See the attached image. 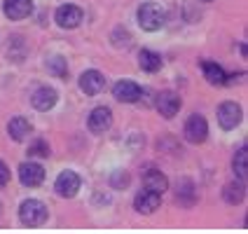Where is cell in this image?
<instances>
[{
  "mask_svg": "<svg viewBox=\"0 0 248 234\" xmlns=\"http://www.w3.org/2000/svg\"><path fill=\"white\" fill-rule=\"evenodd\" d=\"M164 21H166V14L159 5L143 2L138 7V24H140L143 31H159V28L164 26Z\"/></svg>",
  "mask_w": 248,
  "mask_h": 234,
  "instance_id": "6da1fadb",
  "label": "cell"
},
{
  "mask_svg": "<svg viewBox=\"0 0 248 234\" xmlns=\"http://www.w3.org/2000/svg\"><path fill=\"white\" fill-rule=\"evenodd\" d=\"M19 218L26 227H40L42 222L47 220V206L40 199H26L19 206Z\"/></svg>",
  "mask_w": 248,
  "mask_h": 234,
  "instance_id": "7a4b0ae2",
  "label": "cell"
},
{
  "mask_svg": "<svg viewBox=\"0 0 248 234\" xmlns=\"http://www.w3.org/2000/svg\"><path fill=\"white\" fill-rule=\"evenodd\" d=\"M206 136H208L206 120H204L202 115H190V120L185 122V138H187V143L199 145V143L206 140Z\"/></svg>",
  "mask_w": 248,
  "mask_h": 234,
  "instance_id": "3957f363",
  "label": "cell"
},
{
  "mask_svg": "<svg viewBox=\"0 0 248 234\" xmlns=\"http://www.w3.org/2000/svg\"><path fill=\"white\" fill-rule=\"evenodd\" d=\"M82 16L84 14L78 5H61L54 14L56 24H59L61 28H78L80 24H82Z\"/></svg>",
  "mask_w": 248,
  "mask_h": 234,
  "instance_id": "277c9868",
  "label": "cell"
},
{
  "mask_svg": "<svg viewBox=\"0 0 248 234\" xmlns=\"http://www.w3.org/2000/svg\"><path fill=\"white\" fill-rule=\"evenodd\" d=\"M54 190L59 197H66V199L75 197L78 190H80V176H78L75 171H63V173H59Z\"/></svg>",
  "mask_w": 248,
  "mask_h": 234,
  "instance_id": "5b68a950",
  "label": "cell"
},
{
  "mask_svg": "<svg viewBox=\"0 0 248 234\" xmlns=\"http://www.w3.org/2000/svg\"><path fill=\"white\" fill-rule=\"evenodd\" d=\"M239 122H241V108L236 103H232V101H225L218 108V124L225 131H230V129H236Z\"/></svg>",
  "mask_w": 248,
  "mask_h": 234,
  "instance_id": "8992f818",
  "label": "cell"
},
{
  "mask_svg": "<svg viewBox=\"0 0 248 234\" xmlns=\"http://www.w3.org/2000/svg\"><path fill=\"white\" fill-rule=\"evenodd\" d=\"M87 124H89V131H92V134H106V131L110 129V124H112L110 108H106V106L94 108L92 115H89V120H87Z\"/></svg>",
  "mask_w": 248,
  "mask_h": 234,
  "instance_id": "52a82bcc",
  "label": "cell"
},
{
  "mask_svg": "<svg viewBox=\"0 0 248 234\" xmlns=\"http://www.w3.org/2000/svg\"><path fill=\"white\" fill-rule=\"evenodd\" d=\"M19 180L26 187H38L45 180V169L40 164H35V162H24L19 166Z\"/></svg>",
  "mask_w": 248,
  "mask_h": 234,
  "instance_id": "ba28073f",
  "label": "cell"
},
{
  "mask_svg": "<svg viewBox=\"0 0 248 234\" xmlns=\"http://www.w3.org/2000/svg\"><path fill=\"white\" fill-rule=\"evenodd\" d=\"M162 204V194L155 192V190H140L136 194V199H134V208H136L138 213H155L157 208Z\"/></svg>",
  "mask_w": 248,
  "mask_h": 234,
  "instance_id": "9c48e42d",
  "label": "cell"
},
{
  "mask_svg": "<svg viewBox=\"0 0 248 234\" xmlns=\"http://www.w3.org/2000/svg\"><path fill=\"white\" fill-rule=\"evenodd\" d=\"M103 87H106V78L98 70H84L80 75V89L87 96H96L98 92H103Z\"/></svg>",
  "mask_w": 248,
  "mask_h": 234,
  "instance_id": "30bf717a",
  "label": "cell"
},
{
  "mask_svg": "<svg viewBox=\"0 0 248 234\" xmlns=\"http://www.w3.org/2000/svg\"><path fill=\"white\" fill-rule=\"evenodd\" d=\"M157 110L162 112V117H166V120L176 117L180 110V96L176 92H162V94H157Z\"/></svg>",
  "mask_w": 248,
  "mask_h": 234,
  "instance_id": "8fae6325",
  "label": "cell"
},
{
  "mask_svg": "<svg viewBox=\"0 0 248 234\" xmlns=\"http://www.w3.org/2000/svg\"><path fill=\"white\" fill-rule=\"evenodd\" d=\"M112 94H115V98L120 103H136L138 98H140V94H143V89L136 82H131V80H120V82L115 84Z\"/></svg>",
  "mask_w": 248,
  "mask_h": 234,
  "instance_id": "7c38bea8",
  "label": "cell"
},
{
  "mask_svg": "<svg viewBox=\"0 0 248 234\" xmlns=\"http://www.w3.org/2000/svg\"><path fill=\"white\" fill-rule=\"evenodd\" d=\"M2 12H5L7 19H12V21L26 19L28 14L33 12V0H5Z\"/></svg>",
  "mask_w": 248,
  "mask_h": 234,
  "instance_id": "4fadbf2b",
  "label": "cell"
},
{
  "mask_svg": "<svg viewBox=\"0 0 248 234\" xmlns=\"http://www.w3.org/2000/svg\"><path fill=\"white\" fill-rule=\"evenodd\" d=\"M56 92L52 87H40V89H35L33 92V96H31V103H33V108L35 110H52L56 106Z\"/></svg>",
  "mask_w": 248,
  "mask_h": 234,
  "instance_id": "5bb4252c",
  "label": "cell"
},
{
  "mask_svg": "<svg viewBox=\"0 0 248 234\" xmlns=\"http://www.w3.org/2000/svg\"><path fill=\"white\" fill-rule=\"evenodd\" d=\"M7 134H10L12 140L21 143V140L31 134V122H28L26 117H12L10 124H7Z\"/></svg>",
  "mask_w": 248,
  "mask_h": 234,
  "instance_id": "9a60e30c",
  "label": "cell"
},
{
  "mask_svg": "<svg viewBox=\"0 0 248 234\" xmlns=\"http://www.w3.org/2000/svg\"><path fill=\"white\" fill-rule=\"evenodd\" d=\"M143 185L148 187V190H155V192H166V187H169V180H166V176L162 173V171H155V169H150L145 176H143Z\"/></svg>",
  "mask_w": 248,
  "mask_h": 234,
  "instance_id": "2e32d148",
  "label": "cell"
},
{
  "mask_svg": "<svg viewBox=\"0 0 248 234\" xmlns=\"http://www.w3.org/2000/svg\"><path fill=\"white\" fill-rule=\"evenodd\" d=\"M138 66L145 70V73H157V70L162 68V56L157 54V52L143 49V52L138 54Z\"/></svg>",
  "mask_w": 248,
  "mask_h": 234,
  "instance_id": "e0dca14e",
  "label": "cell"
},
{
  "mask_svg": "<svg viewBox=\"0 0 248 234\" xmlns=\"http://www.w3.org/2000/svg\"><path fill=\"white\" fill-rule=\"evenodd\" d=\"M222 197H225V202L227 204H241L244 202V197H246V187H244V180L241 183H230V185H225V190H222Z\"/></svg>",
  "mask_w": 248,
  "mask_h": 234,
  "instance_id": "ac0fdd59",
  "label": "cell"
},
{
  "mask_svg": "<svg viewBox=\"0 0 248 234\" xmlns=\"http://www.w3.org/2000/svg\"><path fill=\"white\" fill-rule=\"evenodd\" d=\"M202 70H204V78H206L211 84H225V80H227L225 70H222L218 63H213V61H204V63H202Z\"/></svg>",
  "mask_w": 248,
  "mask_h": 234,
  "instance_id": "d6986e66",
  "label": "cell"
},
{
  "mask_svg": "<svg viewBox=\"0 0 248 234\" xmlns=\"http://www.w3.org/2000/svg\"><path fill=\"white\" fill-rule=\"evenodd\" d=\"M176 197H178V202L183 206H192L194 204V185L187 178H183L178 183V194H176Z\"/></svg>",
  "mask_w": 248,
  "mask_h": 234,
  "instance_id": "ffe728a7",
  "label": "cell"
},
{
  "mask_svg": "<svg viewBox=\"0 0 248 234\" xmlns=\"http://www.w3.org/2000/svg\"><path fill=\"white\" fill-rule=\"evenodd\" d=\"M47 70L52 73V75H56V78H68V63L63 61V56H52L49 61H47Z\"/></svg>",
  "mask_w": 248,
  "mask_h": 234,
  "instance_id": "44dd1931",
  "label": "cell"
},
{
  "mask_svg": "<svg viewBox=\"0 0 248 234\" xmlns=\"http://www.w3.org/2000/svg\"><path fill=\"white\" fill-rule=\"evenodd\" d=\"M234 173H236V178L239 180H246L248 176V166H246V145H241L239 148V152L234 155Z\"/></svg>",
  "mask_w": 248,
  "mask_h": 234,
  "instance_id": "7402d4cb",
  "label": "cell"
},
{
  "mask_svg": "<svg viewBox=\"0 0 248 234\" xmlns=\"http://www.w3.org/2000/svg\"><path fill=\"white\" fill-rule=\"evenodd\" d=\"M28 155L31 157H49V145L42 140V138H35L28 148Z\"/></svg>",
  "mask_w": 248,
  "mask_h": 234,
  "instance_id": "603a6c76",
  "label": "cell"
},
{
  "mask_svg": "<svg viewBox=\"0 0 248 234\" xmlns=\"http://www.w3.org/2000/svg\"><path fill=\"white\" fill-rule=\"evenodd\" d=\"M112 42H115V47H129L131 45V35L126 33V31H115V35H112Z\"/></svg>",
  "mask_w": 248,
  "mask_h": 234,
  "instance_id": "cb8c5ba5",
  "label": "cell"
},
{
  "mask_svg": "<svg viewBox=\"0 0 248 234\" xmlns=\"http://www.w3.org/2000/svg\"><path fill=\"white\" fill-rule=\"evenodd\" d=\"M110 183H112V187H117V190H120V187H126V185H129V173H126V171H115Z\"/></svg>",
  "mask_w": 248,
  "mask_h": 234,
  "instance_id": "d4e9b609",
  "label": "cell"
},
{
  "mask_svg": "<svg viewBox=\"0 0 248 234\" xmlns=\"http://www.w3.org/2000/svg\"><path fill=\"white\" fill-rule=\"evenodd\" d=\"M7 183H10V169L0 159V185H7Z\"/></svg>",
  "mask_w": 248,
  "mask_h": 234,
  "instance_id": "484cf974",
  "label": "cell"
},
{
  "mask_svg": "<svg viewBox=\"0 0 248 234\" xmlns=\"http://www.w3.org/2000/svg\"><path fill=\"white\" fill-rule=\"evenodd\" d=\"M0 211H2V204H0Z\"/></svg>",
  "mask_w": 248,
  "mask_h": 234,
  "instance_id": "4316f807",
  "label": "cell"
},
{
  "mask_svg": "<svg viewBox=\"0 0 248 234\" xmlns=\"http://www.w3.org/2000/svg\"><path fill=\"white\" fill-rule=\"evenodd\" d=\"M206 2H211V0H206Z\"/></svg>",
  "mask_w": 248,
  "mask_h": 234,
  "instance_id": "83f0119b",
  "label": "cell"
}]
</instances>
